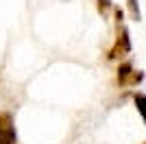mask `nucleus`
<instances>
[{"mask_svg":"<svg viewBox=\"0 0 146 144\" xmlns=\"http://www.w3.org/2000/svg\"><path fill=\"white\" fill-rule=\"evenodd\" d=\"M18 133L13 125V116L9 111H0V144H15Z\"/></svg>","mask_w":146,"mask_h":144,"instance_id":"f257e3e1","label":"nucleus"},{"mask_svg":"<svg viewBox=\"0 0 146 144\" xmlns=\"http://www.w3.org/2000/svg\"><path fill=\"white\" fill-rule=\"evenodd\" d=\"M131 50V42H129V33L127 29L122 26L120 29V39L116 42V46H113V50L109 53V59H116V57H122L124 53H129Z\"/></svg>","mask_w":146,"mask_h":144,"instance_id":"f03ea898","label":"nucleus"},{"mask_svg":"<svg viewBox=\"0 0 146 144\" xmlns=\"http://www.w3.org/2000/svg\"><path fill=\"white\" fill-rule=\"evenodd\" d=\"M131 72H133V68H131V63H122L120 68H118V83H124V79L129 77V74H131Z\"/></svg>","mask_w":146,"mask_h":144,"instance_id":"7ed1b4c3","label":"nucleus"},{"mask_svg":"<svg viewBox=\"0 0 146 144\" xmlns=\"http://www.w3.org/2000/svg\"><path fill=\"white\" fill-rule=\"evenodd\" d=\"M142 79H144V74H142L140 70H137V72L133 70L127 79H124V83H122V85H137V83H142Z\"/></svg>","mask_w":146,"mask_h":144,"instance_id":"20e7f679","label":"nucleus"},{"mask_svg":"<svg viewBox=\"0 0 146 144\" xmlns=\"http://www.w3.org/2000/svg\"><path fill=\"white\" fill-rule=\"evenodd\" d=\"M129 9L133 13V20H140V9H137V0H129Z\"/></svg>","mask_w":146,"mask_h":144,"instance_id":"39448f33","label":"nucleus"},{"mask_svg":"<svg viewBox=\"0 0 146 144\" xmlns=\"http://www.w3.org/2000/svg\"><path fill=\"white\" fill-rule=\"evenodd\" d=\"M135 105H137V111L144 116V94H135Z\"/></svg>","mask_w":146,"mask_h":144,"instance_id":"423d86ee","label":"nucleus"},{"mask_svg":"<svg viewBox=\"0 0 146 144\" xmlns=\"http://www.w3.org/2000/svg\"><path fill=\"white\" fill-rule=\"evenodd\" d=\"M107 7H109V0H100V11H105Z\"/></svg>","mask_w":146,"mask_h":144,"instance_id":"0eeeda50","label":"nucleus"}]
</instances>
